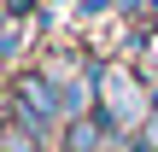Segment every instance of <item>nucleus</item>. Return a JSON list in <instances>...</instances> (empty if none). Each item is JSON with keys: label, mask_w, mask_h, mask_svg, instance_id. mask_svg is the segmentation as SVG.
<instances>
[{"label": "nucleus", "mask_w": 158, "mask_h": 152, "mask_svg": "<svg viewBox=\"0 0 158 152\" xmlns=\"http://www.w3.org/2000/svg\"><path fill=\"white\" fill-rule=\"evenodd\" d=\"M64 117V94H59V82L53 76H41V70H23L18 76V88H12V123H23L29 135H53V123Z\"/></svg>", "instance_id": "nucleus-1"}, {"label": "nucleus", "mask_w": 158, "mask_h": 152, "mask_svg": "<svg viewBox=\"0 0 158 152\" xmlns=\"http://www.w3.org/2000/svg\"><path fill=\"white\" fill-rule=\"evenodd\" d=\"M94 141H100V129L88 117H70L64 123V152H94Z\"/></svg>", "instance_id": "nucleus-2"}, {"label": "nucleus", "mask_w": 158, "mask_h": 152, "mask_svg": "<svg viewBox=\"0 0 158 152\" xmlns=\"http://www.w3.org/2000/svg\"><path fill=\"white\" fill-rule=\"evenodd\" d=\"M141 146H147V152L158 146V111H152V123H147V141H141Z\"/></svg>", "instance_id": "nucleus-3"}, {"label": "nucleus", "mask_w": 158, "mask_h": 152, "mask_svg": "<svg viewBox=\"0 0 158 152\" xmlns=\"http://www.w3.org/2000/svg\"><path fill=\"white\" fill-rule=\"evenodd\" d=\"M0 152H6V129H0Z\"/></svg>", "instance_id": "nucleus-4"}]
</instances>
